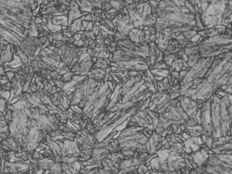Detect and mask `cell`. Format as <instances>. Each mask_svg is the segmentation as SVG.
I'll use <instances>...</instances> for the list:
<instances>
[{"instance_id": "2", "label": "cell", "mask_w": 232, "mask_h": 174, "mask_svg": "<svg viewBox=\"0 0 232 174\" xmlns=\"http://www.w3.org/2000/svg\"><path fill=\"white\" fill-rule=\"evenodd\" d=\"M197 34V32L196 31V30H194L193 29H190V30H187V31H186L184 32V33H183V35L184 36V37L186 38L187 40H190L192 38V37H193V36H195L196 34Z\"/></svg>"}, {"instance_id": "1", "label": "cell", "mask_w": 232, "mask_h": 174, "mask_svg": "<svg viewBox=\"0 0 232 174\" xmlns=\"http://www.w3.org/2000/svg\"><path fill=\"white\" fill-rule=\"evenodd\" d=\"M128 38L133 43H139L145 42V34L142 30L137 29V28H132L130 30L128 34Z\"/></svg>"}, {"instance_id": "3", "label": "cell", "mask_w": 232, "mask_h": 174, "mask_svg": "<svg viewBox=\"0 0 232 174\" xmlns=\"http://www.w3.org/2000/svg\"><path fill=\"white\" fill-rule=\"evenodd\" d=\"M137 171L139 173H149L148 166L145 165V163H141V164H139V167H138Z\"/></svg>"}, {"instance_id": "8", "label": "cell", "mask_w": 232, "mask_h": 174, "mask_svg": "<svg viewBox=\"0 0 232 174\" xmlns=\"http://www.w3.org/2000/svg\"><path fill=\"white\" fill-rule=\"evenodd\" d=\"M0 87H1V83H0Z\"/></svg>"}, {"instance_id": "5", "label": "cell", "mask_w": 232, "mask_h": 174, "mask_svg": "<svg viewBox=\"0 0 232 174\" xmlns=\"http://www.w3.org/2000/svg\"><path fill=\"white\" fill-rule=\"evenodd\" d=\"M6 74L7 75L8 78H9V81H12L13 80V78H14V77H15V73L13 72V71H6Z\"/></svg>"}, {"instance_id": "4", "label": "cell", "mask_w": 232, "mask_h": 174, "mask_svg": "<svg viewBox=\"0 0 232 174\" xmlns=\"http://www.w3.org/2000/svg\"><path fill=\"white\" fill-rule=\"evenodd\" d=\"M9 81V78H8L7 75L6 74V73L2 75H0V83L1 84H4L7 83V82Z\"/></svg>"}, {"instance_id": "6", "label": "cell", "mask_w": 232, "mask_h": 174, "mask_svg": "<svg viewBox=\"0 0 232 174\" xmlns=\"http://www.w3.org/2000/svg\"><path fill=\"white\" fill-rule=\"evenodd\" d=\"M155 1H156V2H161L162 0H155Z\"/></svg>"}, {"instance_id": "7", "label": "cell", "mask_w": 232, "mask_h": 174, "mask_svg": "<svg viewBox=\"0 0 232 174\" xmlns=\"http://www.w3.org/2000/svg\"><path fill=\"white\" fill-rule=\"evenodd\" d=\"M0 166H1V159H0Z\"/></svg>"}]
</instances>
